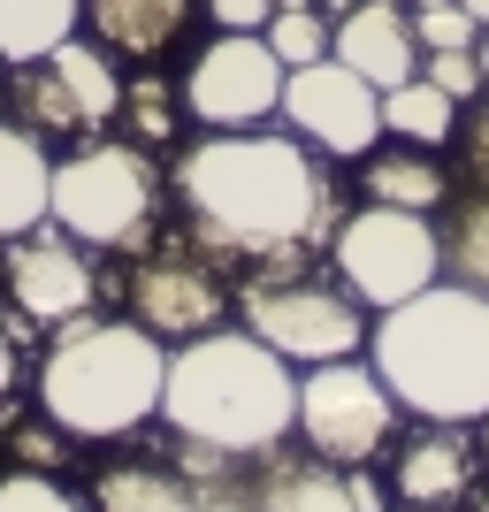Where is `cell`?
<instances>
[{
    "instance_id": "obj_1",
    "label": "cell",
    "mask_w": 489,
    "mask_h": 512,
    "mask_svg": "<svg viewBox=\"0 0 489 512\" xmlns=\"http://www.w3.org/2000/svg\"><path fill=\"white\" fill-rule=\"evenodd\" d=\"M169 199L184 214V237L222 268L268 276V268H314L344 222V192L329 176V153H314L298 130H207L169 161Z\"/></svg>"
},
{
    "instance_id": "obj_2",
    "label": "cell",
    "mask_w": 489,
    "mask_h": 512,
    "mask_svg": "<svg viewBox=\"0 0 489 512\" xmlns=\"http://www.w3.org/2000/svg\"><path fill=\"white\" fill-rule=\"evenodd\" d=\"M161 428L184 444L222 451L237 467H260L268 451L298 436V367L237 321H222L192 344H169Z\"/></svg>"
},
{
    "instance_id": "obj_3",
    "label": "cell",
    "mask_w": 489,
    "mask_h": 512,
    "mask_svg": "<svg viewBox=\"0 0 489 512\" xmlns=\"http://www.w3.org/2000/svg\"><path fill=\"white\" fill-rule=\"evenodd\" d=\"M169 344L130 314H85L39 352V413L69 444H123L161 421Z\"/></svg>"
},
{
    "instance_id": "obj_4",
    "label": "cell",
    "mask_w": 489,
    "mask_h": 512,
    "mask_svg": "<svg viewBox=\"0 0 489 512\" xmlns=\"http://www.w3.org/2000/svg\"><path fill=\"white\" fill-rule=\"evenodd\" d=\"M367 360L413 421L474 428L489 413V291L474 283H428L421 299L375 314Z\"/></svg>"
},
{
    "instance_id": "obj_5",
    "label": "cell",
    "mask_w": 489,
    "mask_h": 512,
    "mask_svg": "<svg viewBox=\"0 0 489 512\" xmlns=\"http://www.w3.org/2000/svg\"><path fill=\"white\" fill-rule=\"evenodd\" d=\"M161 192H169V176L153 169V153L100 130V138H85L77 153L54 161L46 214L92 253H146L161 237Z\"/></svg>"
},
{
    "instance_id": "obj_6",
    "label": "cell",
    "mask_w": 489,
    "mask_h": 512,
    "mask_svg": "<svg viewBox=\"0 0 489 512\" xmlns=\"http://www.w3.org/2000/svg\"><path fill=\"white\" fill-rule=\"evenodd\" d=\"M237 329H253L268 352H283L291 367L352 360L367 352V306L352 299V283L329 268H268V276L237 283Z\"/></svg>"
},
{
    "instance_id": "obj_7",
    "label": "cell",
    "mask_w": 489,
    "mask_h": 512,
    "mask_svg": "<svg viewBox=\"0 0 489 512\" xmlns=\"http://www.w3.org/2000/svg\"><path fill=\"white\" fill-rule=\"evenodd\" d=\"M329 268L352 283V299L367 314H390V306L421 299L428 283H444V230L428 214L405 207H352L329 237Z\"/></svg>"
},
{
    "instance_id": "obj_8",
    "label": "cell",
    "mask_w": 489,
    "mask_h": 512,
    "mask_svg": "<svg viewBox=\"0 0 489 512\" xmlns=\"http://www.w3.org/2000/svg\"><path fill=\"white\" fill-rule=\"evenodd\" d=\"M398 398L375 375L367 352L352 360H321L298 367V444L329 459V467H367V459H390L398 444Z\"/></svg>"
},
{
    "instance_id": "obj_9",
    "label": "cell",
    "mask_w": 489,
    "mask_h": 512,
    "mask_svg": "<svg viewBox=\"0 0 489 512\" xmlns=\"http://www.w3.org/2000/svg\"><path fill=\"white\" fill-rule=\"evenodd\" d=\"M130 321H146L161 344H192L222 321H237V283L184 230L153 237L146 253H130Z\"/></svg>"
},
{
    "instance_id": "obj_10",
    "label": "cell",
    "mask_w": 489,
    "mask_h": 512,
    "mask_svg": "<svg viewBox=\"0 0 489 512\" xmlns=\"http://www.w3.org/2000/svg\"><path fill=\"white\" fill-rule=\"evenodd\" d=\"M0 291H8V337L23 344V329H69V321L100 314V268H92V245L62 230V222H39L0 245Z\"/></svg>"
},
{
    "instance_id": "obj_11",
    "label": "cell",
    "mask_w": 489,
    "mask_h": 512,
    "mask_svg": "<svg viewBox=\"0 0 489 512\" xmlns=\"http://www.w3.org/2000/svg\"><path fill=\"white\" fill-rule=\"evenodd\" d=\"M283 77L291 69L276 62V46L260 31H214L184 62V115L199 130H253L283 115Z\"/></svg>"
},
{
    "instance_id": "obj_12",
    "label": "cell",
    "mask_w": 489,
    "mask_h": 512,
    "mask_svg": "<svg viewBox=\"0 0 489 512\" xmlns=\"http://www.w3.org/2000/svg\"><path fill=\"white\" fill-rule=\"evenodd\" d=\"M283 130H298L329 161H367L383 146V92L367 85L360 69H344L337 54L306 62L283 77Z\"/></svg>"
},
{
    "instance_id": "obj_13",
    "label": "cell",
    "mask_w": 489,
    "mask_h": 512,
    "mask_svg": "<svg viewBox=\"0 0 489 512\" xmlns=\"http://www.w3.org/2000/svg\"><path fill=\"white\" fill-rule=\"evenodd\" d=\"M237 459H222V451L207 444H184V436H169L161 451H130V459H107L100 474H92V512H207V490L214 474H230Z\"/></svg>"
},
{
    "instance_id": "obj_14",
    "label": "cell",
    "mask_w": 489,
    "mask_h": 512,
    "mask_svg": "<svg viewBox=\"0 0 489 512\" xmlns=\"http://www.w3.org/2000/svg\"><path fill=\"white\" fill-rule=\"evenodd\" d=\"M482 482V444L474 428H451V421H421L413 436L390 444V497L405 512H459Z\"/></svg>"
},
{
    "instance_id": "obj_15",
    "label": "cell",
    "mask_w": 489,
    "mask_h": 512,
    "mask_svg": "<svg viewBox=\"0 0 489 512\" xmlns=\"http://www.w3.org/2000/svg\"><path fill=\"white\" fill-rule=\"evenodd\" d=\"M337 62L360 69L375 92L421 77V39H413V8L405 0H360L352 16H337Z\"/></svg>"
},
{
    "instance_id": "obj_16",
    "label": "cell",
    "mask_w": 489,
    "mask_h": 512,
    "mask_svg": "<svg viewBox=\"0 0 489 512\" xmlns=\"http://www.w3.org/2000/svg\"><path fill=\"white\" fill-rule=\"evenodd\" d=\"M199 0H85V31L123 54V62H161L169 46H184Z\"/></svg>"
},
{
    "instance_id": "obj_17",
    "label": "cell",
    "mask_w": 489,
    "mask_h": 512,
    "mask_svg": "<svg viewBox=\"0 0 489 512\" xmlns=\"http://www.w3.org/2000/svg\"><path fill=\"white\" fill-rule=\"evenodd\" d=\"M253 505L260 512H360L352 467H329L314 451H268L253 467Z\"/></svg>"
},
{
    "instance_id": "obj_18",
    "label": "cell",
    "mask_w": 489,
    "mask_h": 512,
    "mask_svg": "<svg viewBox=\"0 0 489 512\" xmlns=\"http://www.w3.org/2000/svg\"><path fill=\"white\" fill-rule=\"evenodd\" d=\"M46 199H54V153H46V138H31V130L8 115V123H0V245L23 237V230H39V222H54Z\"/></svg>"
},
{
    "instance_id": "obj_19",
    "label": "cell",
    "mask_w": 489,
    "mask_h": 512,
    "mask_svg": "<svg viewBox=\"0 0 489 512\" xmlns=\"http://www.w3.org/2000/svg\"><path fill=\"white\" fill-rule=\"evenodd\" d=\"M360 192L375 199V207L436 214L451 199V176H444V161H436L428 146H398V138H383V146L360 161Z\"/></svg>"
},
{
    "instance_id": "obj_20",
    "label": "cell",
    "mask_w": 489,
    "mask_h": 512,
    "mask_svg": "<svg viewBox=\"0 0 489 512\" xmlns=\"http://www.w3.org/2000/svg\"><path fill=\"white\" fill-rule=\"evenodd\" d=\"M46 69L69 85V100H77V115H85V130L100 138L107 123H123V69H115V54H107L92 31H77V39H62L54 54H46Z\"/></svg>"
},
{
    "instance_id": "obj_21",
    "label": "cell",
    "mask_w": 489,
    "mask_h": 512,
    "mask_svg": "<svg viewBox=\"0 0 489 512\" xmlns=\"http://www.w3.org/2000/svg\"><path fill=\"white\" fill-rule=\"evenodd\" d=\"M77 31H85V0H0V69L46 62Z\"/></svg>"
},
{
    "instance_id": "obj_22",
    "label": "cell",
    "mask_w": 489,
    "mask_h": 512,
    "mask_svg": "<svg viewBox=\"0 0 489 512\" xmlns=\"http://www.w3.org/2000/svg\"><path fill=\"white\" fill-rule=\"evenodd\" d=\"M383 138L444 153L451 138H459V100H451V92H436L428 77H405V85L383 92Z\"/></svg>"
},
{
    "instance_id": "obj_23",
    "label": "cell",
    "mask_w": 489,
    "mask_h": 512,
    "mask_svg": "<svg viewBox=\"0 0 489 512\" xmlns=\"http://www.w3.org/2000/svg\"><path fill=\"white\" fill-rule=\"evenodd\" d=\"M123 138L146 146V153L176 146V138H184V85H169L161 69H138L123 85Z\"/></svg>"
},
{
    "instance_id": "obj_24",
    "label": "cell",
    "mask_w": 489,
    "mask_h": 512,
    "mask_svg": "<svg viewBox=\"0 0 489 512\" xmlns=\"http://www.w3.org/2000/svg\"><path fill=\"white\" fill-rule=\"evenodd\" d=\"M8 107H16V123L31 130V138H92L85 115H77V100H69V85H62L46 62H23V69H16Z\"/></svg>"
},
{
    "instance_id": "obj_25",
    "label": "cell",
    "mask_w": 489,
    "mask_h": 512,
    "mask_svg": "<svg viewBox=\"0 0 489 512\" xmlns=\"http://www.w3.org/2000/svg\"><path fill=\"white\" fill-rule=\"evenodd\" d=\"M444 276L489 291V192L451 199V214H444Z\"/></svg>"
},
{
    "instance_id": "obj_26",
    "label": "cell",
    "mask_w": 489,
    "mask_h": 512,
    "mask_svg": "<svg viewBox=\"0 0 489 512\" xmlns=\"http://www.w3.org/2000/svg\"><path fill=\"white\" fill-rule=\"evenodd\" d=\"M260 39L276 46L283 69H306V62H329V54H337V23L321 16V8H276Z\"/></svg>"
},
{
    "instance_id": "obj_27",
    "label": "cell",
    "mask_w": 489,
    "mask_h": 512,
    "mask_svg": "<svg viewBox=\"0 0 489 512\" xmlns=\"http://www.w3.org/2000/svg\"><path fill=\"white\" fill-rule=\"evenodd\" d=\"M0 512H92L77 490H62V474H0Z\"/></svg>"
},
{
    "instance_id": "obj_28",
    "label": "cell",
    "mask_w": 489,
    "mask_h": 512,
    "mask_svg": "<svg viewBox=\"0 0 489 512\" xmlns=\"http://www.w3.org/2000/svg\"><path fill=\"white\" fill-rule=\"evenodd\" d=\"M413 39H421V54H451V46H482V23L459 0H428V8H413Z\"/></svg>"
},
{
    "instance_id": "obj_29",
    "label": "cell",
    "mask_w": 489,
    "mask_h": 512,
    "mask_svg": "<svg viewBox=\"0 0 489 512\" xmlns=\"http://www.w3.org/2000/svg\"><path fill=\"white\" fill-rule=\"evenodd\" d=\"M451 153H459L467 192H489V92L459 107V138H451Z\"/></svg>"
},
{
    "instance_id": "obj_30",
    "label": "cell",
    "mask_w": 489,
    "mask_h": 512,
    "mask_svg": "<svg viewBox=\"0 0 489 512\" xmlns=\"http://www.w3.org/2000/svg\"><path fill=\"white\" fill-rule=\"evenodd\" d=\"M8 459H16V467H31V474H62V467H69V436L39 413V421L8 428Z\"/></svg>"
},
{
    "instance_id": "obj_31",
    "label": "cell",
    "mask_w": 489,
    "mask_h": 512,
    "mask_svg": "<svg viewBox=\"0 0 489 512\" xmlns=\"http://www.w3.org/2000/svg\"><path fill=\"white\" fill-rule=\"evenodd\" d=\"M436 92H451V100L467 107V100H482L489 92V77H482V54L474 46H451V54H428V69H421Z\"/></svg>"
},
{
    "instance_id": "obj_32",
    "label": "cell",
    "mask_w": 489,
    "mask_h": 512,
    "mask_svg": "<svg viewBox=\"0 0 489 512\" xmlns=\"http://www.w3.org/2000/svg\"><path fill=\"white\" fill-rule=\"evenodd\" d=\"M199 16H207L214 31H268L276 0H199Z\"/></svg>"
},
{
    "instance_id": "obj_33",
    "label": "cell",
    "mask_w": 489,
    "mask_h": 512,
    "mask_svg": "<svg viewBox=\"0 0 489 512\" xmlns=\"http://www.w3.org/2000/svg\"><path fill=\"white\" fill-rule=\"evenodd\" d=\"M16 375H23V352H16V337H8V321H0V406L16 398Z\"/></svg>"
},
{
    "instance_id": "obj_34",
    "label": "cell",
    "mask_w": 489,
    "mask_h": 512,
    "mask_svg": "<svg viewBox=\"0 0 489 512\" xmlns=\"http://www.w3.org/2000/svg\"><path fill=\"white\" fill-rule=\"evenodd\" d=\"M459 512H489V467H482V482H474V497H467Z\"/></svg>"
},
{
    "instance_id": "obj_35",
    "label": "cell",
    "mask_w": 489,
    "mask_h": 512,
    "mask_svg": "<svg viewBox=\"0 0 489 512\" xmlns=\"http://www.w3.org/2000/svg\"><path fill=\"white\" fill-rule=\"evenodd\" d=\"M314 8H321V16H329V23H337V16H352L360 0H314Z\"/></svg>"
},
{
    "instance_id": "obj_36",
    "label": "cell",
    "mask_w": 489,
    "mask_h": 512,
    "mask_svg": "<svg viewBox=\"0 0 489 512\" xmlns=\"http://www.w3.org/2000/svg\"><path fill=\"white\" fill-rule=\"evenodd\" d=\"M459 8H467V16L482 23V31H489V0H459Z\"/></svg>"
},
{
    "instance_id": "obj_37",
    "label": "cell",
    "mask_w": 489,
    "mask_h": 512,
    "mask_svg": "<svg viewBox=\"0 0 489 512\" xmlns=\"http://www.w3.org/2000/svg\"><path fill=\"white\" fill-rule=\"evenodd\" d=\"M474 444H482V467H489V413L474 421Z\"/></svg>"
},
{
    "instance_id": "obj_38",
    "label": "cell",
    "mask_w": 489,
    "mask_h": 512,
    "mask_svg": "<svg viewBox=\"0 0 489 512\" xmlns=\"http://www.w3.org/2000/svg\"><path fill=\"white\" fill-rule=\"evenodd\" d=\"M474 54H482V77H489V31H482V46H474Z\"/></svg>"
},
{
    "instance_id": "obj_39",
    "label": "cell",
    "mask_w": 489,
    "mask_h": 512,
    "mask_svg": "<svg viewBox=\"0 0 489 512\" xmlns=\"http://www.w3.org/2000/svg\"><path fill=\"white\" fill-rule=\"evenodd\" d=\"M276 8H314V0H276Z\"/></svg>"
},
{
    "instance_id": "obj_40",
    "label": "cell",
    "mask_w": 489,
    "mask_h": 512,
    "mask_svg": "<svg viewBox=\"0 0 489 512\" xmlns=\"http://www.w3.org/2000/svg\"><path fill=\"white\" fill-rule=\"evenodd\" d=\"M398 512H405V505H398Z\"/></svg>"
}]
</instances>
